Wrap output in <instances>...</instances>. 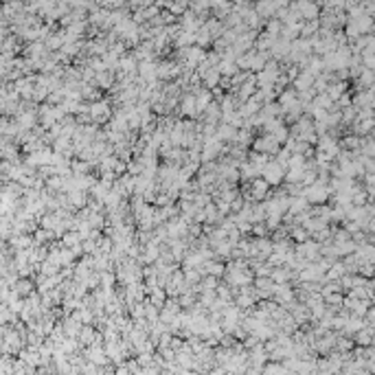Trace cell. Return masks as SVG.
I'll return each instance as SVG.
<instances>
[{
  "label": "cell",
  "instance_id": "cell-1",
  "mask_svg": "<svg viewBox=\"0 0 375 375\" xmlns=\"http://www.w3.org/2000/svg\"><path fill=\"white\" fill-rule=\"evenodd\" d=\"M303 200L307 204H312V206H321L332 197V191H329L327 185H321V183H314L310 187H303Z\"/></svg>",
  "mask_w": 375,
  "mask_h": 375
},
{
  "label": "cell",
  "instance_id": "cell-2",
  "mask_svg": "<svg viewBox=\"0 0 375 375\" xmlns=\"http://www.w3.org/2000/svg\"><path fill=\"white\" fill-rule=\"evenodd\" d=\"M283 176H285V169L279 167V165L274 163V158H270V161L263 165L259 178H261L268 187H279V185H283Z\"/></svg>",
  "mask_w": 375,
  "mask_h": 375
},
{
  "label": "cell",
  "instance_id": "cell-3",
  "mask_svg": "<svg viewBox=\"0 0 375 375\" xmlns=\"http://www.w3.org/2000/svg\"><path fill=\"white\" fill-rule=\"evenodd\" d=\"M88 114H90L92 125H101L112 119V108H110L108 101L101 99V101H97V103H88Z\"/></svg>",
  "mask_w": 375,
  "mask_h": 375
},
{
  "label": "cell",
  "instance_id": "cell-4",
  "mask_svg": "<svg viewBox=\"0 0 375 375\" xmlns=\"http://www.w3.org/2000/svg\"><path fill=\"white\" fill-rule=\"evenodd\" d=\"M252 152H257V154H263V156H277L279 150H281V145L277 141L272 139V136H268V134H263V136H259V139L252 141Z\"/></svg>",
  "mask_w": 375,
  "mask_h": 375
},
{
  "label": "cell",
  "instance_id": "cell-5",
  "mask_svg": "<svg viewBox=\"0 0 375 375\" xmlns=\"http://www.w3.org/2000/svg\"><path fill=\"white\" fill-rule=\"evenodd\" d=\"M312 86H314V77L310 73H305V70H301L299 77L292 81V90H296V92H307V90H312Z\"/></svg>",
  "mask_w": 375,
  "mask_h": 375
},
{
  "label": "cell",
  "instance_id": "cell-6",
  "mask_svg": "<svg viewBox=\"0 0 375 375\" xmlns=\"http://www.w3.org/2000/svg\"><path fill=\"white\" fill-rule=\"evenodd\" d=\"M250 233L259 239V237H268V228H266V224H263V222H257V224H252Z\"/></svg>",
  "mask_w": 375,
  "mask_h": 375
},
{
  "label": "cell",
  "instance_id": "cell-7",
  "mask_svg": "<svg viewBox=\"0 0 375 375\" xmlns=\"http://www.w3.org/2000/svg\"><path fill=\"white\" fill-rule=\"evenodd\" d=\"M62 44H64L62 35H53L51 40H48V46H51V48H57V46H62Z\"/></svg>",
  "mask_w": 375,
  "mask_h": 375
}]
</instances>
